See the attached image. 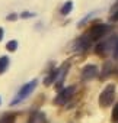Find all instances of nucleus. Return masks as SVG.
I'll use <instances>...</instances> for the list:
<instances>
[{"label": "nucleus", "mask_w": 118, "mask_h": 123, "mask_svg": "<svg viewBox=\"0 0 118 123\" xmlns=\"http://www.w3.org/2000/svg\"><path fill=\"white\" fill-rule=\"evenodd\" d=\"M15 122V114H5L0 119V123H13Z\"/></svg>", "instance_id": "nucleus-10"}, {"label": "nucleus", "mask_w": 118, "mask_h": 123, "mask_svg": "<svg viewBox=\"0 0 118 123\" xmlns=\"http://www.w3.org/2000/svg\"><path fill=\"white\" fill-rule=\"evenodd\" d=\"M109 32V26L108 25H102V23H98V25H93L89 31V38L92 41H98L101 38H103L106 33Z\"/></svg>", "instance_id": "nucleus-4"}, {"label": "nucleus", "mask_w": 118, "mask_h": 123, "mask_svg": "<svg viewBox=\"0 0 118 123\" xmlns=\"http://www.w3.org/2000/svg\"><path fill=\"white\" fill-rule=\"evenodd\" d=\"M114 58L115 59H118V41H117V43H115V46H114Z\"/></svg>", "instance_id": "nucleus-14"}, {"label": "nucleus", "mask_w": 118, "mask_h": 123, "mask_svg": "<svg viewBox=\"0 0 118 123\" xmlns=\"http://www.w3.org/2000/svg\"><path fill=\"white\" fill-rule=\"evenodd\" d=\"M90 45H92V39L89 38V35H83L74 42V49L79 52H85L90 48Z\"/></svg>", "instance_id": "nucleus-6"}, {"label": "nucleus", "mask_w": 118, "mask_h": 123, "mask_svg": "<svg viewBox=\"0 0 118 123\" xmlns=\"http://www.w3.org/2000/svg\"><path fill=\"white\" fill-rule=\"evenodd\" d=\"M111 120L112 122H118V103L114 106V110L111 113Z\"/></svg>", "instance_id": "nucleus-12"}, {"label": "nucleus", "mask_w": 118, "mask_h": 123, "mask_svg": "<svg viewBox=\"0 0 118 123\" xmlns=\"http://www.w3.org/2000/svg\"><path fill=\"white\" fill-rule=\"evenodd\" d=\"M3 35H5V31H3V28H0V41L3 39Z\"/></svg>", "instance_id": "nucleus-17"}, {"label": "nucleus", "mask_w": 118, "mask_h": 123, "mask_svg": "<svg viewBox=\"0 0 118 123\" xmlns=\"http://www.w3.org/2000/svg\"><path fill=\"white\" fill-rule=\"evenodd\" d=\"M7 20H16L18 19V15L16 13H12V15H7V18H6Z\"/></svg>", "instance_id": "nucleus-15"}, {"label": "nucleus", "mask_w": 118, "mask_h": 123, "mask_svg": "<svg viewBox=\"0 0 118 123\" xmlns=\"http://www.w3.org/2000/svg\"><path fill=\"white\" fill-rule=\"evenodd\" d=\"M7 67H9V58L7 56H2L0 58V74H3Z\"/></svg>", "instance_id": "nucleus-9"}, {"label": "nucleus", "mask_w": 118, "mask_h": 123, "mask_svg": "<svg viewBox=\"0 0 118 123\" xmlns=\"http://www.w3.org/2000/svg\"><path fill=\"white\" fill-rule=\"evenodd\" d=\"M111 20H114V22H117V20H118V10H117V12L111 16Z\"/></svg>", "instance_id": "nucleus-16"}, {"label": "nucleus", "mask_w": 118, "mask_h": 123, "mask_svg": "<svg viewBox=\"0 0 118 123\" xmlns=\"http://www.w3.org/2000/svg\"><path fill=\"white\" fill-rule=\"evenodd\" d=\"M37 84H38V81H37V80H32V81L26 83L25 86H22V88L19 90V93L16 94V97L13 98V101H12L10 104H12V106H16V104H19L21 101L26 100V98L32 94V91L37 88Z\"/></svg>", "instance_id": "nucleus-1"}, {"label": "nucleus", "mask_w": 118, "mask_h": 123, "mask_svg": "<svg viewBox=\"0 0 118 123\" xmlns=\"http://www.w3.org/2000/svg\"><path fill=\"white\" fill-rule=\"evenodd\" d=\"M0 104H2V98H0Z\"/></svg>", "instance_id": "nucleus-18"}, {"label": "nucleus", "mask_w": 118, "mask_h": 123, "mask_svg": "<svg viewBox=\"0 0 118 123\" xmlns=\"http://www.w3.org/2000/svg\"><path fill=\"white\" fill-rule=\"evenodd\" d=\"M76 91V87L74 86H70V87H66L63 90H60V93L57 94V97L54 98V103L58 104V106H63V104H67V101L73 97Z\"/></svg>", "instance_id": "nucleus-3"}, {"label": "nucleus", "mask_w": 118, "mask_h": 123, "mask_svg": "<svg viewBox=\"0 0 118 123\" xmlns=\"http://www.w3.org/2000/svg\"><path fill=\"white\" fill-rule=\"evenodd\" d=\"M115 98V86L114 84H108L102 93L99 94V106L101 107H109L114 103Z\"/></svg>", "instance_id": "nucleus-2"}, {"label": "nucleus", "mask_w": 118, "mask_h": 123, "mask_svg": "<svg viewBox=\"0 0 118 123\" xmlns=\"http://www.w3.org/2000/svg\"><path fill=\"white\" fill-rule=\"evenodd\" d=\"M34 16H35V13H31V12H23V13H21V18H23V19L34 18Z\"/></svg>", "instance_id": "nucleus-13"}, {"label": "nucleus", "mask_w": 118, "mask_h": 123, "mask_svg": "<svg viewBox=\"0 0 118 123\" xmlns=\"http://www.w3.org/2000/svg\"><path fill=\"white\" fill-rule=\"evenodd\" d=\"M69 68H70V64H69V62H64L60 68L55 71V78H54V86H55V88H60V87L63 86V81H64V77L67 75Z\"/></svg>", "instance_id": "nucleus-5"}, {"label": "nucleus", "mask_w": 118, "mask_h": 123, "mask_svg": "<svg viewBox=\"0 0 118 123\" xmlns=\"http://www.w3.org/2000/svg\"><path fill=\"white\" fill-rule=\"evenodd\" d=\"M6 48H7V51L15 52V51L18 49V41H9L7 45H6Z\"/></svg>", "instance_id": "nucleus-11"}, {"label": "nucleus", "mask_w": 118, "mask_h": 123, "mask_svg": "<svg viewBox=\"0 0 118 123\" xmlns=\"http://www.w3.org/2000/svg\"><path fill=\"white\" fill-rule=\"evenodd\" d=\"M98 73H99V70H98V67L96 65H86V67H83V70H82V80L83 81H89V80H93L96 75H98Z\"/></svg>", "instance_id": "nucleus-7"}, {"label": "nucleus", "mask_w": 118, "mask_h": 123, "mask_svg": "<svg viewBox=\"0 0 118 123\" xmlns=\"http://www.w3.org/2000/svg\"><path fill=\"white\" fill-rule=\"evenodd\" d=\"M72 9H73V2H72V0H69V2H66V3L63 5L60 13H61L63 16H66V15H69V13L72 12Z\"/></svg>", "instance_id": "nucleus-8"}]
</instances>
